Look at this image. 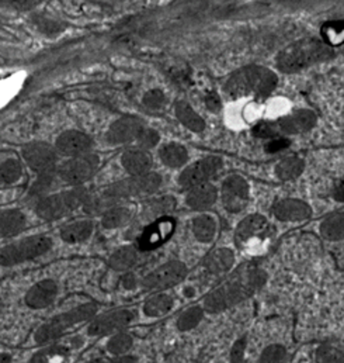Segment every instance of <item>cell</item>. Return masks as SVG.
I'll return each instance as SVG.
<instances>
[{"mask_svg":"<svg viewBox=\"0 0 344 363\" xmlns=\"http://www.w3.org/2000/svg\"><path fill=\"white\" fill-rule=\"evenodd\" d=\"M71 357V347L54 345L37 352L30 363H67Z\"/></svg>","mask_w":344,"mask_h":363,"instance_id":"83f0119b","label":"cell"},{"mask_svg":"<svg viewBox=\"0 0 344 363\" xmlns=\"http://www.w3.org/2000/svg\"><path fill=\"white\" fill-rule=\"evenodd\" d=\"M93 143L90 137L81 131H65L57 140V150L67 157H82L87 155Z\"/></svg>","mask_w":344,"mask_h":363,"instance_id":"e0dca14e","label":"cell"},{"mask_svg":"<svg viewBox=\"0 0 344 363\" xmlns=\"http://www.w3.org/2000/svg\"><path fill=\"white\" fill-rule=\"evenodd\" d=\"M173 307V298L169 294H156L147 300L144 311L148 317H161L168 314Z\"/></svg>","mask_w":344,"mask_h":363,"instance_id":"d6a6232c","label":"cell"},{"mask_svg":"<svg viewBox=\"0 0 344 363\" xmlns=\"http://www.w3.org/2000/svg\"><path fill=\"white\" fill-rule=\"evenodd\" d=\"M204 318V308L195 306L185 310L178 318H177V328L183 333L194 330Z\"/></svg>","mask_w":344,"mask_h":363,"instance_id":"e575fe53","label":"cell"},{"mask_svg":"<svg viewBox=\"0 0 344 363\" xmlns=\"http://www.w3.org/2000/svg\"><path fill=\"white\" fill-rule=\"evenodd\" d=\"M86 189L79 187L71 191L44 197L37 204V214L44 220H55L85 206L88 200Z\"/></svg>","mask_w":344,"mask_h":363,"instance_id":"52a82bcc","label":"cell"},{"mask_svg":"<svg viewBox=\"0 0 344 363\" xmlns=\"http://www.w3.org/2000/svg\"><path fill=\"white\" fill-rule=\"evenodd\" d=\"M278 128L275 123H258V125L253 128V135L258 138H265V140H273L277 138L278 135Z\"/></svg>","mask_w":344,"mask_h":363,"instance_id":"7bdbcfd3","label":"cell"},{"mask_svg":"<svg viewBox=\"0 0 344 363\" xmlns=\"http://www.w3.org/2000/svg\"><path fill=\"white\" fill-rule=\"evenodd\" d=\"M222 168V160L218 157H207L190 165L178 178V184L183 189H193L195 186L204 184L214 178Z\"/></svg>","mask_w":344,"mask_h":363,"instance_id":"ba28073f","label":"cell"},{"mask_svg":"<svg viewBox=\"0 0 344 363\" xmlns=\"http://www.w3.org/2000/svg\"><path fill=\"white\" fill-rule=\"evenodd\" d=\"M132 218V211L128 207H115L104 213L101 224L104 228H117L127 224Z\"/></svg>","mask_w":344,"mask_h":363,"instance_id":"836d02e7","label":"cell"},{"mask_svg":"<svg viewBox=\"0 0 344 363\" xmlns=\"http://www.w3.org/2000/svg\"><path fill=\"white\" fill-rule=\"evenodd\" d=\"M222 203L231 213L242 211L249 201V184L242 177L232 175L222 184Z\"/></svg>","mask_w":344,"mask_h":363,"instance_id":"8fae6325","label":"cell"},{"mask_svg":"<svg viewBox=\"0 0 344 363\" xmlns=\"http://www.w3.org/2000/svg\"><path fill=\"white\" fill-rule=\"evenodd\" d=\"M304 168H305V164L302 160L291 157V158L282 160L275 167V175L281 181H291V179L298 178L304 172Z\"/></svg>","mask_w":344,"mask_h":363,"instance_id":"1f68e13d","label":"cell"},{"mask_svg":"<svg viewBox=\"0 0 344 363\" xmlns=\"http://www.w3.org/2000/svg\"><path fill=\"white\" fill-rule=\"evenodd\" d=\"M323 43L329 47L342 45L344 43V21H331L322 27Z\"/></svg>","mask_w":344,"mask_h":363,"instance_id":"d590c367","label":"cell"},{"mask_svg":"<svg viewBox=\"0 0 344 363\" xmlns=\"http://www.w3.org/2000/svg\"><path fill=\"white\" fill-rule=\"evenodd\" d=\"M159 155H161L162 162H164L165 165L171 167V168H180V167H183V165L187 162V160H188V152H187V150H185L183 145L174 144V143H172V144H166L165 147H162Z\"/></svg>","mask_w":344,"mask_h":363,"instance_id":"f1b7e54d","label":"cell"},{"mask_svg":"<svg viewBox=\"0 0 344 363\" xmlns=\"http://www.w3.org/2000/svg\"><path fill=\"white\" fill-rule=\"evenodd\" d=\"M176 116L188 130L194 133H201L205 128V121L185 101L176 103Z\"/></svg>","mask_w":344,"mask_h":363,"instance_id":"d4e9b609","label":"cell"},{"mask_svg":"<svg viewBox=\"0 0 344 363\" xmlns=\"http://www.w3.org/2000/svg\"><path fill=\"white\" fill-rule=\"evenodd\" d=\"M333 50L318 38H305L285 47L277 55V68L285 74L299 72L318 62L333 58Z\"/></svg>","mask_w":344,"mask_h":363,"instance_id":"7a4b0ae2","label":"cell"},{"mask_svg":"<svg viewBox=\"0 0 344 363\" xmlns=\"http://www.w3.org/2000/svg\"><path fill=\"white\" fill-rule=\"evenodd\" d=\"M138 251L134 247H122L118 251H115L108 261V265L118 272L128 271L138 262Z\"/></svg>","mask_w":344,"mask_h":363,"instance_id":"484cf974","label":"cell"},{"mask_svg":"<svg viewBox=\"0 0 344 363\" xmlns=\"http://www.w3.org/2000/svg\"><path fill=\"white\" fill-rule=\"evenodd\" d=\"M93 233V223L91 221H78L69 225L62 227L61 230V237L65 242L69 244H78L84 242Z\"/></svg>","mask_w":344,"mask_h":363,"instance_id":"4316f807","label":"cell"},{"mask_svg":"<svg viewBox=\"0 0 344 363\" xmlns=\"http://www.w3.org/2000/svg\"><path fill=\"white\" fill-rule=\"evenodd\" d=\"M159 140H161L159 133L155 131V130H152V128H147V127L142 128V131L139 133V135H138V138H137L138 145H139L142 150H151V148L156 147L158 143H159Z\"/></svg>","mask_w":344,"mask_h":363,"instance_id":"b9f144b4","label":"cell"},{"mask_svg":"<svg viewBox=\"0 0 344 363\" xmlns=\"http://www.w3.org/2000/svg\"><path fill=\"white\" fill-rule=\"evenodd\" d=\"M122 286L127 289V290H131L137 286V277L132 274V273H127L124 277H122Z\"/></svg>","mask_w":344,"mask_h":363,"instance_id":"c3c4849f","label":"cell"},{"mask_svg":"<svg viewBox=\"0 0 344 363\" xmlns=\"http://www.w3.org/2000/svg\"><path fill=\"white\" fill-rule=\"evenodd\" d=\"M174 199L171 196H165L161 199H155L148 203V206L144 207V214H152V216H159L169 213L174 208Z\"/></svg>","mask_w":344,"mask_h":363,"instance_id":"60d3db41","label":"cell"},{"mask_svg":"<svg viewBox=\"0 0 344 363\" xmlns=\"http://www.w3.org/2000/svg\"><path fill=\"white\" fill-rule=\"evenodd\" d=\"M23 157L27 165L40 174L50 172L57 162L55 150L45 143H33L24 147Z\"/></svg>","mask_w":344,"mask_h":363,"instance_id":"4fadbf2b","label":"cell"},{"mask_svg":"<svg viewBox=\"0 0 344 363\" xmlns=\"http://www.w3.org/2000/svg\"><path fill=\"white\" fill-rule=\"evenodd\" d=\"M205 104H207V108L210 111H219L221 110V106H222V101H221V97L217 91H210L207 96H205Z\"/></svg>","mask_w":344,"mask_h":363,"instance_id":"bcb514c9","label":"cell"},{"mask_svg":"<svg viewBox=\"0 0 344 363\" xmlns=\"http://www.w3.org/2000/svg\"><path fill=\"white\" fill-rule=\"evenodd\" d=\"M333 197L339 201H344V182H339L333 189Z\"/></svg>","mask_w":344,"mask_h":363,"instance_id":"681fc988","label":"cell"},{"mask_svg":"<svg viewBox=\"0 0 344 363\" xmlns=\"http://www.w3.org/2000/svg\"><path fill=\"white\" fill-rule=\"evenodd\" d=\"M315 363H344V350L322 344L315 350Z\"/></svg>","mask_w":344,"mask_h":363,"instance_id":"8d00e7d4","label":"cell"},{"mask_svg":"<svg viewBox=\"0 0 344 363\" xmlns=\"http://www.w3.org/2000/svg\"><path fill=\"white\" fill-rule=\"evenodd\" d=\"M316 124V114L312 110H297L292 114L281 117L275 125L278 133L299 134L311 130Z\"/></svg>","mask_w":344,"mask_h":363,"instance_id":"ac0fdd59","label":"cell"},{"mask_svg":"<svg viewBox=\"0 0 344 363\" xmlns=\"http://www.w3.org/2000/svg\"><path fill=\"white\" fill-rule=\"evenodd\" d=\"M23 169L18 161L16 160H7L6 162H3L0 165V182L10 184V183H16L21 178Z\"/></svg>","mask_w":344,"mask_h":363,"instance_id":"ab89813d","label":"cell"},{"mask_svg":"<svg viewBox=\"0 0 344 363\" xmlns=\"http://www.w3.org/2000/svg\"><path fill=\"white\" fill-rule=\"evenodd\" d=\"M25 227V216L18 210L0 213V237L18 234Z\"/></svg>","mask_w":344,"mask_h":363,"instance_id":"cb8c5ba5","label":"cell"},{"mask_svg":"<svg viewBox=\"0 0 344 363\" xmlns=\"http://www.w3.org/2000/svg\"><path fill=\"white\" fill-rule=\"evenodd\" d=\"M270 230H271V227L263 216H260V214L248 216L236 228V233H235L236 245L242 247L253 238L267 237Z\"/></svg>","mask_w":344,"mask_h":363,"instance_id":"2e32d148","label":"cell"},{"mask_svg":"<svg viewBox=\"0 0 344 363\" xmlns=\"http://www.w3.org/2000/svg\"><path fill=\"white\" fill-rule=\"evenodd\" d=\"M0 363H13V358L8 354H0Z\"/></svg>","mask_w":344,"mask_h":363,"instance_id":"f907efd6","label":"cell"},{"mask_svg":"<svg viewBox=\"0 0 344 363\" xmlns=\"http://www.w3.org/2000/svg\"><path fill=\"white\" fill-rule=\"evenodd\" d=\"M58 294V286L54 280L45 279L34 284L25 294V304L31 308L41 310L51 306Z\"/></svg>","mask_w":344,"mask_h":363,"instance_id":"d6986e66","label":"cell"},{"mask_svg":"<svg viewBox=\"0 0 344 363\" xmlns=\"http://www.w3.org/2000/svg\"><path fill=\"white\" fill-rule=\"evenodd\" d=\"M265 280L267 274L258 267H242L205 297L204 310L208 313H221L231 308L253 296Z\"/></svg>","mask_w":344,"mask_h":363,"instance_id":"6da1fadb","label":"cell"},{"mask_svg":"<svg viewBox=\"0 0 344 363\" xmlns=\"http://www.w3.org/2000/svg\"><path fill=\"white\" fill-rule=\"evenodd\" d=\"M144 104L148 108H152V110L161 108L165 104V94H164V91H159V89H152V91H148L144 96Z\"/></svg>","mask_w":344,"mask_h":363,"instance_id":"ee69618b","label":"cell"},{"mask_svg":"<svg viewBox=\"0 0 344 363\" xmlns=\"http://www.w3.org/2000/svg\"><path fill=\"white\" fill-rule=\"evenodd\" d=\"M52 248V240L47 235H35L10 244L0 251V265L14 267L47 254Z\"/></svg>","mask_w":344,"mask_h":363,"instance_id":"8992f818","label":"cell"},{"mask_svg":"<svg viewBox=\"0 0 344 363\" xmlns=\"http://www.w3.org/2000/svg\"><path fill=\"white\" fill-rule=\"evenodd\" d=\"M234 264H235V255L228 248L215 250L204 259V268L212 274L228 272L231 271Z\"/></svg>","mask_w":344,"mask_h":363,"instance_id":"603a6c76","label":"cell"},{"mask_svg":"<svg viewBox=\"0 0 344 363\" xmlns=\"http://www.w3.org/2000/svg\"><path fill=\"white\" fill-rule=\"evenodd\" d=\"M321 234L329 241L344 240V213H338L328 217L321 224Z\"/></svg>","mask_w":344,"mask_h":363,"instance_id":"f546056e","label":"cell"},{"mask_svg":"<svg viewBox=\"0 0 344 363\" xmlns=\"http://www.w3.org/2000/svg\"><path fill=\"white\" fill-rule=\"evenodd\" d=\"M289 145H291V143H289L287 138H273V140H270V141L265 144L264 150H265V152H268V154H275V152H280V151L288 148Z\"/></svg>","mask_w":344,"mask_h":363,"instance_id":"f6af8a7d","label":"cell"},{"mask_svg":"<svg viewBox=\"0 0 344 363\" xmlns=\"http://www.w3.org/2000/svg\"><path fill=\"white\" fill-rule=\"evenodd\" d=\"M121 164L132 177H142L152 168V157L144 150H128L122 154Z\"/></svg>","mask_w":344,"mask_h":363,"instance_id":"44dd1931","label":"cell"},{"mask_svg":"<svg viewBox=\"0 0 344 363\" xmlns=\"http://www.w3.org/2000/svg\"><path fill=\"white\" fill-rule=\"evenodd\" d=\"M273 213L281 221H302L311 217L312 210L302 200L285 199L274 206Z\"/></svg>","mask_w":344,"mask_h":363,"instance_id":"ffe728a7","label":"cell"},{"mask_svg":"<svg viewBox=\"0 0 344 363\" xmlns=\"http://www.w3.org/2000/svg\"><path fill=\"white\" fill-rule=\"evenodd\" d=\"M132 345H134V338L130 334L121 333L108 340L107 351L115 357H122L125 355V352L131 350Z\"/></svg>","mask_w":344,"mask_h":363,"instance_id":"f35d334b","label":"cell"},{"mask_svg":"<svg viewBox=\"0 0 344 363\" xmlns=\"http://www.w3.org/2000/svg\"><path fill=\"white\" fill-rule=\"evenodd\" d=\"M88 363H137L134 357H118L115 359H94Z\"/></svg>","mask_w":344,"mask_h":363,"instance_id":"7dc6e473","label":"cell"},{"mask_svg":"<svg viewBox=\"0 0 344 363\" xmlns=\"http://www.w3.org/2000/svg\"><path fill=\"white\" fill-rule=\"evenodd\" d=\"M176 228V223L171 217H164L161 220H156L154 224L145 228L139 238V250L142 251H151L162 245L168 241L169 237H172L173 231Z\"/></svg>","mask_w":344,"mask_h":363,"instance_id":"5bb4252c","label":"cell"},{"mask_svg":"<svg viewBox=\"0 0 344 363\" xmlns=\"http://www.w3.org/2000/svg\"><path fill=\"white\" fill-rule=\"evenodd\" d=\"M161 184H162V178L158 174L132 177L127 181L118 182L105 187L100 196H96L93 199L90 196L85 204V210L87 213H96L101 210L103 206L108 204L113 200L152 194L161 187Z\"/></svg>","mask_w":344,"mask_h":363,"instance_id":"277c9868","label":"cell"},{"mask_svg":"<svg viewBox=\"0 0 344 363\" xmlns=\"http://www.w3.org/2000/svg\"><path fill=\"white\" fill-rule=\"evenodd\" d=\"M97 313V306L87 303L82 304L76 308H72L71 311L62 313L50 321L44 323L35 333L34 340L37 344H47L52 340L59 338L68 328L90 320Z\"/></svg>","mask_w":344,"mask_h":363,"instance_id":"5b68a950","label":"cell"},{"mask_svg":"<svg viewBox=\"0 0 344 363\" xmlns=\"http://www.w3.org/2000/svg\"><path fill=\"white\" fill-rule=\"evenodd\" d=\"M135 318V313L131 310H117L107 313L104 315H100L94 318L88 328L87 333L88 335L93 337H100V335H107L115 331H120L130 325Z\"/></svg>","mask_w":344,"mask_h":363,"instance_id":"7c38bea8","label":"cell"},{"mask_svg":"<svg viewBox=\"0 0 344 363\" xmlns=\"http://www.w3.org/2000/svg\"><path fill=\"white\" fill-rule=\"evenodd\" d=\"M288 358V351L281 344L267 345L258 357V363H285Z\"/></svg>","mask_w":344,"mask_h":363,"instance_id":"74e56055","label":"cell"},{"mask_svg":"<svg viewBox=\"0 0 344 363\" xmlns=\"http://www.w3.org/2000/svg\"><path fill=\"white\" fill-rule=\"evenodd\" d=\"M193 233L201 242H210L217 233V223L211 216H198L193 221Z\"/></svg>","mask_w":344,"mask_h":363,"instance_id":"4dcf8cb0","label":"cell"},{"mask_svg":"<svg viewBox=\"0 0 344 363\" xmlns=\"http://www.w3.org/2000/svg\"><path fill=\"white\" fill-rule=\"evenodd\" d=\"M217 197H218V191L215 186L210 183H204L193 187L188 191L185 197V203L193 210H205L217 201Z\"/></svg>","mask_w":344,"mask_h":363,"instance_id":"7402d4cb","label":"cell"},{"mask_svg":"<svg viewBox=\"0 0 344 363\" xmlns=\"http://www.w3.org/2000/svg\"><path fill=\"white\" fill-rule=\"evenodd\" d=\"M144 124L137 117H122L117 120L107 131V141L113 145H120L138 138L139 133L142 131Z\"/></svg>","mask_w":344,"mask_h":363,"instance_id":"9a60e30c","label":"cell"},{"mask_svg":"<svg viewBox=\"0 0 344 363\" xmlns=\"http://www.w3.org/2000/svg\"><path fill=\"white\" fill-rule=\"evenodd\" d=\"M98 158L96 155L87 154L82 157H76L65 162L59 168L61 179L71 184H82L88 181L97 171Z\"/></svg>","mask_w":344,"mask_h":363,"instance_id":"30bf717a","label":"cell"},{"mask_svg":"<svg viewBox=\"0 0 344 363\" xmlns=\"http://www.w3.org/2000/svg\"><path fill=\"white\" fill-rule=\"evenodd\" d=\"M187 276V268L180 261H171L149 273L142 286L148 290H165L178 284Z\"/></svg>","mask_w":344,"mask_h":363,"instance_id":"9c48e42d","label":"cell"},{"mask_svg":"<svg viewBox=\"0 0 344 363\" xmlns=\"http://www.w3.org/2000/svg\"><path fill=\"white\" fill-rule=\"evenodd\" d=\"M278 84L277 75L263 67L251 65L236 71L225 84L224 91L231 99H239L248 94L267 97Z\"/></svg>","mask_w":344,"mask_h":363,"instance_id":"3957f363","label":"cell"}]
</instances>
